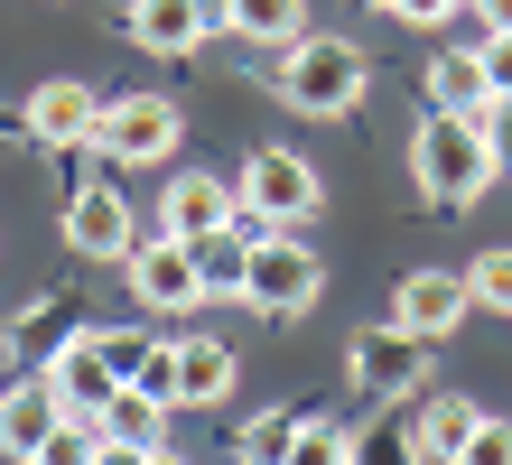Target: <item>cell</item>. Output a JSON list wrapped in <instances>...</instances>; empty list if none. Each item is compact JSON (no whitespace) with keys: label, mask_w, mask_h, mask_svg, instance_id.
<instances>
[{"label":"cell","mask_w":512,"mask_h":465,"mask_svg":"<svg viewBox=\"0 0 512 465\" xmlns=\"http://www.w3.org/2000/svg\"><path fill=\"white\" fill-rule=\"evenodd\" d=\"M47 382H56V400H66V419H94V428H103V410H112V391H122V382L94 363V345H84V335L47 363Z\"/></svg>","instance_id":"obj_16"},{"label":"cell","mask_w":512,"mask_h":465,"mask_svg":"<svg viewBox=\"0 0 512 465\" xmlns=\"http://www.w3.org/2000/svg\"><path fill=\"white\" fill-rule=\"evenodd\" d=\"M84 345H94V363L112 372V382H140V372L159 363V335L149 326H84Z\"/></svg>","instance_id":"obj_21"},{"label":"cell","mask_w":512,"mask_h":465,"mask_svg":"<svg viewBox=\"0 0 512 465\" xmlns=\"http://www.w3.org/2000/svg\"><path fill=\"white\" fill-rule=\"evenodd\" d=\"M75 335H84V326H75V298H38V307L19 317V335H10V363H19V372H47Z\"/></svg>","instance_id":"obj_17"},{"label":"cell","mask_w":512,"mask_h":465,"mask_svg":"<svg viewBox=\"0 0 512 465\" xmlns=\"http://www.w3.org/2000/svg\"><path fill=\"white\" fill-rule=\"evenodd\" d=\"M224 28L252 47H289V38H308V0H224Z\"/></svg>","instance_id":"obj_18"},{"label":"cell","mask_w":512,"mask_h":465,"mask_svg":"<svg viewBox=\"0 0 512 465\" xmlns=\"http://www.w3.org/2000/svg\"><path fill=\"white\" fill-rule=\"evenodd\" d=\"M475 428H485V410H475V400H466V391H438V400H429V410H419V447H429V456H447V465H457V456H466V438H475Z\"/></svg>","instance_id":"obj_20"},{"label":"cell","mask_w":512,"mask_h":465,"mask_svg":"<svg viewBox=\"0 0 512 465\" xmlns=\"http://www.w3.org/2000/svg\"><path fill=\"white\" fill-rule=\"evenodd\" d=\"M503 168H512V140H503Z\"/></svg>","instance_id":"obj_35"},{"label":"cell","mask_w":512,"mask_h":465,"mask_svg":"<svg viewBox=\"0 0 512 465\" xmlns=\"http://www.w3.org/2000/svg\"><path fill=\"white\" fill-rule=\"evenodd\" d=\"M140 465H187V456H168V447H149V456H140Z\"/></svg>","instance_id":"obj_32"},{"label":"cell","mask_w":512,"mask_h":465,"mask_svg":"<svg viewBox=\"0 0 512 465\" xmlns=\"http://www.w3.org/2000/svg\"><path fill=\"white\" fill-rule=\"evenodd\" d=\"M233 205L261 214L270 233H289V224H308V214H317V168L298 159V149H252L243 177H233Z\"/></svg>","instance_id":"obj_6"},{"label":"cell","mask_w":512,"mask_h":465,"mask_svg":"<svg viewBox=\"0 0 512 465\" xmlns=\"http://www.w3.org/2000/svg\"><path fill=\"white\" fill-rule=\"evenodd\" d=\"M466 289H475V307H503V317H512V252H485L466 270Z\"/></svg>","instance_id":"obj_26"},{"label":"cell","mask_w":512,"mask_h":465,"mask_svg":"<svg viewBox=\"0 0 512 465\" xmlns=\"http://www.w3.org/2000/svg\"><path fill=\"white\" fill-rule=\"evenodd\" d=\"M94 456H103V428H94V419H66L28 465H94Z\"/></svg>","instance_id":"obj_25"},{"label":"cell","mask_w":512,"mask_h":465,"mask_svg":"<svg viewBox=\"0 0 512 465\" xmlns=\"http://www.w3.org/2000/svg\"><path fill=\"white\" fill-rule=\"evenodd\" d=\"M224 224H233V177L177 168V177H168V196H159V233H177V242H205V233H224Z\"/></svg>","instance_id":"obj_12"},{"label":"cell","mask_w":512,"mask_h":465,"mask_svg":"<svg viewBox=\"0 0 512 465\" xmlns=\"http://www.w3.org/2000/svg\"><path fill=\"white\" fill-rule=\"evenodd\" d=\"M177 140H187V121H177L168 93H122V103H103V121H94V149L112 168H159Z\"/></svg>","instance_id":"obj_5"},{"label":"cell","mask_w":512,"mask_h":465,"mask_svg":"<svg viewBox=\"0 0 512 465\" xmlns=\"http://www.w3.org/2000/svg\"><path fill=\"white\" fill-rule=\"evenodd\" d=\"M131 38L149 56H196L215 38V10H205V0H131Z\"/></svg>","instance_id":"obj_15"},{"label":"cell","mask_w":512,"mask_h":465,"mask_svg":"<svg viewBox=\"0 0 512 465\" xmlns=\"http://www.w3.org/2000/svg\"><path fill=\"white\" fill-rule=\"evenodd\" d=\"M233 372H243V363H233L224 335H168L159 363L140 372V391H159L168 410H224V400H233Z\"/></svg>","instance_id":"obj_3"},{"label":"cell","mask_w":512,"mask_h":465,"mask_svg":"<svg viewBox=\"0 0 512 465\" xmlns=\"http://www.w3.org/2000/svg\"><path fill=\"white\" fill-rule=\"evenodd\" d=\"M391 19H410V28H447V19H457V0H391Z\"/></svg>","instance_id":"obj_29"},{"label":"cell","mask_w":512,"mask_h":465,"mask_svg":"<svg viewBox=\"0 0 512 465\" xmlns=\"http://www.w3.org/2000/svg\"><path fill=\"white\" fill-rule=\"evenodd\" d=\"M457 465H512V419H485V428L466 438V456H457Z\"/></svg>","instance_id":"obj_27"},{"label":"cell","mask_w":512,"mask_h":465,"mask_svg":"<svg viewBox=\"0 0 512 465\" xmlns=\"http://www.w3.org/2000/svg\"><path fill=\"white\" fill-rule=\"evenodd\" d=\"M345 372H354V391L401 400V391H419V372H429V345L401 335V326H364V335L345 345Z\"/></svg>","instance_id":"obj_9"},{"label":"cell","mask_w":512,"mask_h":465,"mask_svg":"<svg viewBox=\"0 0 512 465\" xmlns=\"http://www.w3.org/2000/svg\"><path fill=\"white\" fill-rule=\"evenodd\" d=\"M94 121H103V103H94V84H75V75H56V84H38V93H28V112H19V131L38 140V149H94Z\"/></svg>","instance_id":"obj_10"},{"label":"cell","mask_w":512,"mask_h":465,"mask_svg":"<svg viewBox=\"0 0 512 465\" xmlns=\"http://www.w3.org/2000/svg\"><path fill=\"white\" fill-rule=\"evenodd\" d=\"M131 298H149V307H205V270H196V242H177V233H149V242H131Z\"/></svg>","instance_id":"obj_7"},{"label":"cell","mask_w":512,"mask_h":465,"mask_svg":"<svg viewBox=\"0 0 512 465\" xmlns=\"http://www.w3.org/2000/svg\"><path fill=\"white\" fill-rule=\"evenodd\" d=\"M345 465H429V447H419V428H354V447H345Z\"/></svg>","instance_id":"obj_24"},{"label":"cell","mask_w":512,"mask_h":465,"mask_svg":"<svg viewBox=\"0 0 512 465\" xmlns=\"http://www.w3.org/2000/svg\"><path fill=\"white\" fill-rule=\"evenodd\" d=\"M494 168H503V149L475 131V121L429 112V121H419V140H410V177H419V196H429V205H475L494 186Z\"/></svg>","instance_id":"obj_2"},{"label":"cell","mask_w":512,"mask_h":465,"mask_svg":"<svg viewBox=\"0 0 512 465\" xmlns=\"http://www.w3.org/2000/svg\"><path fill=\"white\" fill-rule=\"evenodd\" d=\"M354 10H391V0H354Z\"/></svg>","instance_id":"obj_34"},{"label":"cell","mask_w":512,"mask_h":465,"mask_svg":"<svg viewBox=\"0 0 512 465\" xmlns=\"http://www.w3.org/2000/svg\"><path fill=\"white\" fill-rule=\"evenodd\" d=\"M429 112H447V121H475V131L494 140V112H503V93L485 84L475 47H466V56H438V66H429Z\"/></svg>","instance_id":"obj_14"},{"label":"cell","mask_w":512,"mask_h":465,"mask_svg":"<svg viewBox=\"0 0 512 465\" xmlns=\"http://www.w3.org/2000/svg\"><path fill=\"white\" fill-rule=\"evenodd\" d=\"M364 84H373L364 47L336 38V28H308V38H289L280 56H270V93H280L289 112H317V121L354 112V103H364Z\"/></svg>","instance_id":"obj_1"},{"label":"cell","mask_w":512,"mask_h":465,"mask_svg":"<svg viewBox=\"0 0 512 465\" xmlns=\"http://www.w3.org/2000/svg\"><path fill=\"white\" fill-rule=\"evenodd\" d=\"M308 419L317 410H261V419H243V465H289V447H298Z\"/></svg>","instance_id":"obj_23"},{"label":"cell","mask_w":512,"mask_h":465,"mask_svg":"<svg viewBox=\"0 0 512 465\" xmlns=\"http://www.w3.org/2000/svg\"><path fill=\"white\" fill-rule=\"evenodd\" d=\"M66 242H75V252H94V261H131V242H140V224H131V205H122V186H103V177H84L75 196H66Z\"/></svg>","instance_id":"obj_11"},{"label":"cell","mask_w":512,"mask_h":465,"mask_svg":"<svg viewBox=\"0 0 512 465\" xmlns=\"http://www.w3.org/2000/svg\"><path fill=\"white\" fill-rule=\"evenodd\" d=\"M475 19H485V28H512V0H475Z\"/></svg>","instance_id":"obj_31"},{"label":"cell","mask_w":512,"mask_h":465,"mask_svg":"<svg viewBox=\"0 0 512 465\" xmlns=\"http://www.w3.org/2000/svg\"><path fill=\"white\" fill-rule=\"evenodd\" d=\"M466 307H475L466 270H410L401 289H391V326L419 335V345H438V335H457V326H466Z\"/></svg>","instance_id":"obj_8"},{"label":"cell","mask_w":512,"mask_h":465,"mask_svg":"<svg viewBox=\"0 0 512 465\" xmlns=\"http://www.w3.org/2000/svg\"><path fill=\"white\" fill-rule=\"evenodd\" d=\"M475 66H485V84H494V93H512V28H485Z\"/></svg>","instance_id":"obj_28"},{"label":"cell","mask_w":512,"mask_h":465,"mask_svg":"<svg viewBox=\"0 0 512 465\" xmlns=\"http://www.w3.org/2000/svg\"><path fill=\"white\" fill-rule=\"evenodd\" d=\"M140 456H149V447H122V438H103V456H94V465H140Z\"/></svg>","instance_id":"obj_30"},{"label":"cell","mask_w":512,"mask_h":465,"mask_svg":"<svg viewBox=\"0 0 512 465\" xmlns=\"http://www.w3.org/2000/svg\"><path fill=\"white\" fill-rule=\"evenodd\" d=\"M10 382H28V372H19V363H0V391H10Z\"/></svg>","instance_id":"obj_33"},{"label":"cell","mask_w":512,"mask_h":465,"mask_svg":"<svg viewBox=\"0 0 512 465\" xmlns=\"http://www.w3.org/2000/svg\"><path fill=\"white\" fill-rule=\"evenodd\" d=\"M243 298L261 307V317H298V307L326 298V270H317V252L298 233H261L252 261H243Z\"/></svg>","instance_id":"obj_4"},{"label":"cell","mask_w":512,"mask_h":465,"mask_svg":"<svg viewBox=\"0 0 512 465\" xmlns=\"http://www.w3.org/2000/svg\"><path fill=\"white\" fill-rule=\"evenodd\" d=\"M103 438H122V447H168V400L140 391V382H122V391H112V410H103Z\"/></svg>","instance_id":"obj_19"},{"label":"cell","mask_w":512,"mask_h":465,"mask_svg":"<svg viewBox=\"0 0 512 465\" xmlns=\"http://www.w3.org/2000/svg\"><path fill=\"white\" fill-rule=\"evenodd\" d=\"M56 428H66V400H56L47 372H28V382L0 391V456H19V465H28V456L56 438Z\"/></svg>","instance_id":"obj_13"},{"label":"cell","mask_w":512,"mask_h":465,"mask_svg":"<svg viewBox=\"0 0 512 465\" xmlns=\"http://www.w3.org/2000/svg\"><path fill=\"white\" fill-rule=\"evenodd\" d=\"M243 261H252V233H243V224H224V233H205V242H196V270H205V298H243Z\"/></svg>","instance_id":"obj_22"}]
</instances>
